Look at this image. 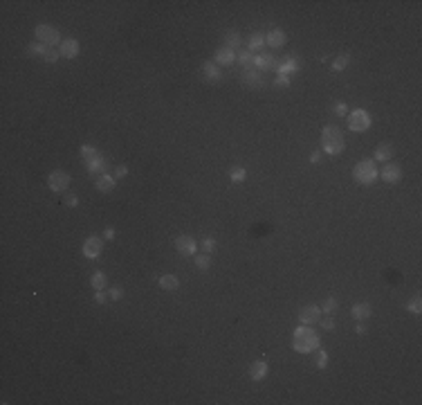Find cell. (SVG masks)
<instances>
[{
    "mask_svg": "<svg viewBox=\"0 0 422 405\" xmlns=\"http://www.w3.org/2000/svg\"><path fill=\"white\" fill-rule=\"evenodd\" d=\"M97 153H99V151H97V146H92V144H81V158H83L85 162H88L90 158H95Z\"/></svg>",
    "mask_w": 422,
    "mask_h": 405,
    "instance_id": "e575fe53",
    "label": "cell"
},
{
    "mask_svg": "<svg viewBox=\"0 0 422 405\" xmlns=\"http://www.w3.org/2000/svg\"><path fill=\"white\" fill-rule=\"evenodd\" d=\"M355 333H357V336H364V333H366V326H364V324H357V326H355Z\"/></svg>",
    "mask_w": 422,
    "mask_h": 405,
    "instance_id": "7dc6e473",
    "label": "cell"
},
{
    "mask_svg": "<svg viewBox=\"0 0 422 405\" xmlns=\"http://www.w3.org/2000/svg\"><path fill=\"white\" fill-rule=\"evenodd\" d=\"M299 70H301V61L296 59V57H285V59L279 63L276 72H279V77H290V75H294V72H299Z\"/></svg>",
    "mask_w": 422,
    "mask_h": 405,
    "instance_id": "5bb4252c",
    "label": "cell"
},
{
    "mask_svg": "<svg viewBox=\"0 0 422 405\" xmlns=\"http://www.w3.org/2000/svg\"><path fill=\"white\" fill-rule=\"evenodd\" d=\"M370 315H373V306H370L369 302H359V304H353V318L355 320H369Z\"/></svg>",
    "mask_w": 422,
    "mask_h": 405,
    "instance_id": "7402d4cb",
    "label": "cell"
},
{
    "mask_svg": "<svg viewBox=\"0 0 422 405\" xmlns=\"http://www.w3.org/2000/svg\"><path fill=\"white\" fill-rule=\"evenodd\" d=\"M85 167H88L90 176H101V174H106V169H108V160H106L101 153H97L95 158H90V160L85 162Z\"/></svg>",
    "mask_w": 422,
    "mask_h": 405,
    "instance_id": "2e32d148",
    "label": "cell"
},
{
    "mask_svg": "<svg viewBox=\"0 0 422 405\" xmlns=\"http://www.w3.org/2000/svg\"><path fill=\"white\" fill-rule=\"evenodd\" d=\"M285 41H288V36H285L283 29H279V27H274V29H269L267 34H265V45L272 50H279L285 45Z\"/></svg>",
    "mask_w": 422,
    "mask_h": 405,
    "instance_id": "9a60e30c",
    "label": "cell"
},
{
    "mask_svg": "<svg viewBox=\"0 0 422 405\" xmlns=\"http://www.w3.org/2000/svg\"><path fill=\"white\" fill-rule=\"evenodd\" d=\"M70 182H72V176H70L68 171H63V169H54V171H50V176H48V187L52 189L54 194H63V192H68Z\"/></svg>",
    "mask_w": 422,
    "mask_h": 405,
    "instance_id": "8992f818",
    "label": "cell"
},
{
    "mask_svg": "<svg viewBox=\"0 0 422 405\" xmlns=\"http://www.w3.org/2000/svg\"><path fill=\"white\" fill-rule=\"evenodd\" d=\"M265 48V34H261V32H254L252 36L247 38V50L249 52H261V50Z\"/></svg>",
    "mask_w": 422,
    "mask_h": 405,
    "instance_id": "603a6c76",
    "label": "cell"
},
{
    "mask_svg": "<svg viewBox=\"0 0 422 405\" xmlns=\"http://www.w3.org/2000/svg\"><path fill=\"white\" fill-rule=\"evenodd\" d=\"M202 75H205L209 81H218L222 77L220 75V68H218L213 61H205V63H202Z\"/></svg>",
    "mask_w": 422,
    "mask_h": 405,
    "instance_id": "d4e9b609",
    "label": "cell"
},
{
    "mask_svg": "<svg viewBox=\"0 0 422 405\" xmlns=\"http://www.w3.org/2000/svg\"><path fill=\"white\" fill-rule=\"evenodd\" d=\"M48 50H50L48 45H43V43H38V41H34V43L27 45V54H32V57H45Z\"/></svg>",
    "mask_w": 422,
    "mask_h": 405,
    "instance_id": "f1b7e54d",
    "label": "cell"
},
{
    "mask_svg": "<svg viewBox=\"0 0 422 405\" xmlns=\"http://www.w3.org/2000/svg\"><path fill=\"white\" fill-rule=\"evenodd\" d=\"M337 306H339V302L335 297H326V299H323V304H321V313L330 315V313H335V311H337Z\"/></svg>",
    "mask_w": 422,
    "mask_h": 405,
    "instance_id": "1f68e13d",
    "label": "cell"
},
{
    "mask_svg": "<svg viewBox=\"0 0 422 405\" xmlns=\"http://www.w3.org/2000/svg\"><path fill=\"white\" fill-rule=\"evenodd\" d=\"M115 182H117L115 176H110V174H101V176H97L95 187H97V192H101V194H110L112 189H115Z\"/></svg>",
    "mask_w": 422,
    "mask_h": 405,
    "instance_id": "44dd1931",
    "label": "cell"
},
{
    "mask_svg": "<svg viewBox=\"0 0 422 405\" xmlns=\"http://www.w3.org/2000/svg\"><path fill=\"white\" fill-rule=\"evenodd\" d=\"M252 61H254V54L249 52V50H238V52H236V63L243 65L245 70L252 68Z\"/></svg>",
    "mask_w": 422,
    "mask_h": 405,
    "instance_id": "4316f807",
    "label": "cell"
},
{
    "mask_svg": "<svg viewBox=\"0 0 422 405\" xmlns=\"http://www.w3.org/2000/svg\"><path fill=\"white\" fill-rule=\"evenodd\" d=\"M380 178L386 185H396V182L402 180V167L397 162H384V167L380 171Z\"/></svg>",
    "mask_w": 422,
    "mask_h": 405,
    "instance_id": "9c48e42d",
    "label": "cell"
},
{
    "mask_svg": "<svg viewBox=\"0 0 422 405\" xmlns=\"http://www.w3.org/2000/svg\"><path fill=\"white\" fill-rule=\"evenodd\" d=\"M213 63H216L218 68L234 65V63H236V52H234V50H229L227 45H220V48L213 52Z\"/></svg>",
    "mask_w": 422,
    "mask_h": 405,
    "instance_id": "7c38bea8",
    "label": "cell"
},
{
    "mask_svg": "<svg viewBox=\"0 0 422 405\" xmlns=\"http://www.w3.org/2000/svg\"><path fill=\"white\" fill-rule=\"evenodd\" d=\"M350 63V54H339L337 59L333 61V70L335 72H342V70H346Z\"/></svg>",
    "mask_w": 422,
    "mask_h": 405,
    "instance_id": "f546056e",
    "label": "cell"
},
{
    "mask_svg": "<svg viewBox=\"0 0 422 405\" xmlns=\"http://www.w3.org/2000/svg\"><path fill=\"white\" fill-rule=\"evenodd\" d=\"M406 311H409V313H413V315H420L422 313V297H420V295H416L413 299H409V302H406Z\"/></svg>",
    "mask_w": 422,
    "mask_h": 405,
    "instance_id": "4dcf8cb0",
    "label": "cell"
},
{
    "mask_svg": "<svg viewBox=\"0 0 422 405\" xmlns=\"http://www.w3.org/2000/svg\"><path fill=\"white\" fill-rule=\"evenodd\" d=\"M65 205L68 207H77L79 205V196L77 194H65Z\"/></svg>",
    "mask_w": 422,
    "mask_h": 405,
    "instance_id": "ab89813d",
    "label": "cell"
},
{
    "mask_svg": "<svg viewBox=\"0 0 422 405\" xmlns=\"http://www.w3.org/2000/svg\"><path fill=\"white\" fill-rule=\"evenodd\" d=\"M315 365L319 369H326L328 367V353L323 351V349H316V360H315Z\"/></svg>",
    "mask_w": 422,
    "mask_h": 405,
    "instance_id": "d590c367",
    "label": "cell"
},
{
    "mask_svg": "<svg viewBox=\"0 0 422 405\" xmlns=\"http://www.w3.org/2000/svg\"><path fill=\"white\" fill-rule=\"evenodd\" d=\"M243 84L247 86V88H254V90H259V88H263V77H261L259 70L247 68V70L243 72Z\"/></svg>",
    "mask_w": 422,
    "mask_h": 405,
    "instance_id": "d6986e66",
    "label": "cell"
},
{
    "mask_svg": "<svg viewBox=\"0 0 422 405\" xmlns=\"http://www.w3.org/2000/svg\"><path fill=\"white\" fill-rule=\"evenodd\" d=\"M343 151H346V138H343L342 128L333 126V124L323 126V131H321V153L330 155V158H337V155H342Z\"/></svg>",
    "mask_w": 422,
    "mask_h": 405,
    "instance_id": "7a4b0ae2",
    "label": "cell"
},
{
    "mask_svg": "<svg viewBox=\"0 0 422 405\" xmlns=\"http://www.w3.org/2000/svg\"><path fill=\"white\" fill-rule=\"evenodd\" d=\"M115 234H117L115 228H106V230H104V239H106V241H112V239H115Z\"/></svg>",
    "mask_w": 422,
    "mask_h": 405,
    "instance_id": "f6af8a7d",
    "label": "cell"
},
{
    "mask_svg": "<svg viewBox=\"0 0 422 405\" xmlns=\"http://www.w3.org/2000/svg\"><path fill=\"white\" fill-rule=\"evenodd\" d=\"M108 297H110L112 302H119V299L124 297V290L119 286H110V288H108Z\"/></svg>",
    "mask_w": 422,
    "mask_h": 405,
    "instance_id": "f35d334b",
    "label": "cell"
},
{
    "mask_svg": "<svg viewBox=\"0 0 422 405\" xmlns=\"http://www.w3.org/2000/svg\"><path fill=\"white\" fill-rule=\"evenodd\" d=\"M79 52H81V48H79L77 38H63V43L58 45V54L63 59H74V57H79Z\"/></svg>",
    "mask_w": 422,
    "mask_h": 405,
    "instance_id": "4fadbf2b",
    "label": "cell"
},
{
    "mask_svg": "<svg viewBox=\"0 0 422 405\" xmlns=\"http://www.w3.org/2000/svg\"><path fill=\"white\" fill-rule=\"evenodd\" d=\"M269 374V365L265 360H256V363L249 365V380L259 383V380H265V376Z\"/></svg>",
    "mask_w": 422,
    "mask_h": 405,
    "instance_id": "e0dca14e",
    "label": "cell"
},
{
    "mask_svg": "<svg viewBox=\"0 0 422 405\" xmlns=\"http://www.w3.org/2000/svg\"><path fill=\"white\" fill-rule=\"evenodd\" d=\"M126 176H128V167H126V165H119V167L115 169V178L119 180V178H126Z\"/></svg>",
    "mask_w": 422,
    "mask_h": 405,
    "instance_id": "7bdbcfd3",
    "label": "cell"
},
{
    "mask_svg": "<svg viewBox=\"0 0 422 405\" xmlns=\"http://www.w3.org/2000/svg\"><path fill=\"white\" fill-rule=\"evenodd\" d=\"M83 257L85 259H99L101 257V250H104V241L99 239V236H88V239L83 241Z\"/></svg>",
    "mask_w": 422,
    "mask_h": 405,
    "instance_id": "30bf717a",
    "label": "cell"
},
{
    "mask_svg": "<svg viewBox=\"0 0 422 405\" xmlns=\"http://www.w3.org/2000/svg\"><path fill=\"white\" fill-rule=\"evenodd\" d=\"M321 347V338L316 331H312L308 324H299L292 333V349L296 353H312Z\"/></svg>",
    "mask_w": 422,
    "mask_h": 405,
    "instance_id": "6da1fadb",
    "label": "cell"
},
{
    "mask_svg": "<svg viewBox=\"0 0 422 405\" xmlns=\"http://www.w3.org/2000/svg\"><path fill=\"white\" fill-rule=\"evenodd\" d=\"M58 59H61V54H58V50H54V48H50L48 54L43 57V61H45V63H56Z\"/></svg>",
    "mask_w": 422,
    "mask_h": 405,
    "instance_id": "74e56055",
    "label": "cell"
},
{
    "mask_svg": "<svg viewBox=\"0 0 422 405\" xmlns=\"http://www.w3.org/2000/svg\"><path fill=\"white\" fill-rule=\"evenodd\" d=\"M321 320V309L316 306V304H308V306H303V309L299 311V322L301 324H316V322Z\"/></svg>",
    "mask_w": 422,
    "mask_h": 405,
    "instance_id": "8fae6325",
    "label": "cell"
},
{
    "mask_svg": "<svg viewBox=\"0 0 422 405\" xmlns=\"http://www.w3.org/2000/svg\"><path fill=\"white\" fill-rule=\"evenodd\" d=\"M218 248V241L213 239V236H205V241H202V252H207V255H213Z\"/></svg>",
    "mask_w": 422,
    "mask_h": 405,
    "instance_id": "836d02e7",
    "label": "cell"
},
{
    "mask_svg": "<svg viewBox=\"0 0 422 405\" xmlns=\"http://www.w3.org/2000/svg\"><path fill=\"white\" fill-rule=\"evenodd\" d=\"M240 43H243V38H240V34H238L236 29H232V32L225 34V45H227L229 50L238 52V48H240Z\"/></svg>",
    "mask_w": 422,
    "mask_h": 405,
    "instance_id": "484cf974",
    "label": "cell"
},
{
    "mask_svg": "<svg viewBox=\"0 0 422 405\" xmlns=\"http://www.w3.org/2000/svg\"><path fill=\"white\" fill-rule=\"evenodd\" d=\"M245 178H247V169H243V167H236V169H232V174H229V180L232 182H243Z\"/></svg>",
    "mask_w": 422,
    "mask_h": 405,
    "instance_id": "d6a6232c",
    "label": "cell"
},
{
    "mask_svg": "<svg viewBox=\"0 0 422 405\" xmlns=\"http://www.w3.org/2000/svg\"><path fill=\"white\" fill-rule=\"evenodd\" d=\"M333 113L337 115V117H343V115H348V106H346L343 101H335V104H333Z\"/></svg>",
    "mask_w": 422,
    "mask_h": 405,
    "instance_id": "8d00e7d4",
    "label": "cell"
},
{
    "mask_svg": "<svg viewBox=\"0 0 422 405\" xmlns=\"http://www.w3.org/2000/svg\"><path fill=\"white\" fill-rule=\"evenodd\" d=\"M106 299H108V295H106V290H97V293H95V302H97V304H104Z\"/></svg>",
    "mask_w": 422,
    "mask_h": 405,
    "instance_id": "bcb514c9",
    "label": "cell"
},
{
    "mask_svg": "<svg viewBox=\"0 0 422 405\" xmlns=\"http://www.w3.org/2000/svg\"><path fill=\"white\" fill-rule=\"evenodd\" d=\"M173 243H175V250H178V255H182V257H195V255H198V243H195L193 236L180 234V236H175Z\"/></svg>",
    "mask_w": 422,
    "mask_h": 405,
    "instance_id": "52a82bcc",
    "label": "cell"
},
{
    "mask_svg": "<svg viewBox=\"0 0 422 405\" xmlns=\"http://www.w3.org/2000/svg\"><path fill=\"white\" fill-rule=\"evenodd\" d=\"M193 263L198 270H209L211 268V255H207V252H202V255H195L193 257Z\"/></svg>",
    "mask_w": 422,
    "mask_h": 405,
    "instance_id": "83f0119b",
    "label": "cell"
},
{
    "mask_svg": "<svg viewBox=\"0 0 422 405\" xmlns=\"http://www.w3.org/2000/svg\"><path fill=\"white\" fill-rule=\"evenodd\" d=\"M274 86L276 88H288V86H290V77H276Z\"/></svg>",
    "mask_w": 422,
    "mask_h": 405,
    "instance_id": "b9f144b4",
    "label": "cell"
},
{
    "mask_svg": "<svg viewBox=\"0 0 422 405\" xmlns=\"http://www.w3.org/2000/svg\"><path fill=\"white\" fill-rule=\"evenodd\" d=\"M380 178V169H377V162L373 158H364L359 160L353 169V180L357 185H375V180Z\"/></svg>",
    "mask_w": 422,
    "mask_h": 405,
    "instance_id": "3957f363",
    "label": "cell"
},
{
    "mask_svg": "<svg viewBox=\"0 0 422 405\" xmlns=\"http://www.w3.org/2000/svg\"><path fill=\"white\" fill-rule=\"evenodd\" d=\"M158 286L162 288V290H166V293H175L180 288V279L175 277V275H171V272H164V275H159Z\"/></svg>",
    "mask_w": 422,
    "mask_h": 405,
    "instance_id": "ffe728a7",
    "label": "cell"
},
{
    "mask_svg": "<svg viewBox=\"0 0 422 405\" xmlns=\"http://www.w3.org/2000/svg\"><path fill=\"white\" fill-rule=\"evenodd\" d=\"M321 329H323V331H333V329H335V320L330 318V315L321 320Z\"/></svg>",
    "mask_w": 422,
    "mask_h": 405,
    "instance_id": "60d3db41",
    "label": "cell"
},
{
    "mask_svg": "<svg viewBox=\"0 0 422 405\" xmlns=\"http://www.w3.org/2000/svg\"><path fill=\"white\" fill-rule=\"evenodd\" d=\"M34 36H36L38 43H43V45H48V48H54V45H61L63 43V38H61V32H58L56 27L52 25H36V29H34Z\"/></svg>",
    "mask_w": 422,
    "mask_h": 405,
    "instance_id": "5b68a950",
    "label": "cell"
},
{
    "mask_svg": "<svg viewBox=\"0 0 422 405\" xmlns=\"http://www.w3.org/2000/svg\"><path fill=\"white\" fill-rule=\"evenodd\" d=\"M90 286L95 288V290H106V288H108V275H106L104 270L92 272V277H90Z\"/></svg>",
    "mask_w": 422,
    "mask_h": 405,
    "instance_id": "cb8c5ba5",
    "label": "cell"
},
{
    "mask_svg": "<svg viewBox=\"0 0 422 405\" xmlns=\"http://www.w3.org/2000/svg\"><path fill=\"white\" fill-rule=\"evenodd\" d=\"M393 155H396V146L391 142H382V144H377V149H375L373 160L375 162H391Z\"/></svg>",
    "mask_w": 422,
    "mask_h": 405,
    "instance_id": "ac0fdd59",
    "label": "cell"
},
{
    "mask_svg": "<svg viewBox=\"0 0 422 405\" xmlns=\"http://www.w3.org/2000/svg\"><path fill=\"white\" fill-rule=\"evenodd\" d=\"M346 122H348L350 131H355V133H366L370 128V124H373V117H370V113L364 111V108H355V111H348Z\"/></svg>",
    "mask_w": 422,
    "mask_h": 405,
    "instance_id": "277c9868",
    "label": "cell"
},
{
    "mask_svg": "<svg viewBox=\"0 0 422 405\" xmlns=\"http://www.w3.org/2000/svg\"><path fill=\"white\" fill-rule=\"evenodd\" d=\"M279 63H281V61L276 59L272 52H261V54H256V57H254L252 68L259 70V72H263V70H276V68H279Z\"/></svg>",
    "mask_w": 422,
    "mask_h": 405,
    "instance_id": "ba28073f",
    "label": "cell"
},
{
    "mask_svg": "<svg viewBox=\"0 0 422 405\" xmlns=\"http://www.w3.org/2000/svg\"><path fill=\"white\" fill-rule=\"evenodd\" d=\"M321 158H323V153H321L319 149L312 151V153H310V162H312V165H316V162H321Z\"/></svg>",
    "mask_w": 422,
    "mask_h": 405,
    "instance_id": "ee69618b",
    "label": "cell"
}]
</instances>
